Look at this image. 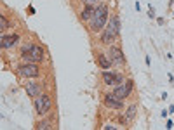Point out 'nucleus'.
Here are the masks:
<instances>
[{
	"label": "nucleus",
	"instance_id": "obj_1",
	"mask_svg": "<svg viewBox=\"0 0 174 130\" xmlns=\"http://www.w3.org/2000/svg\"><path fill=\"white\" fill-rule=\"evenodd\" d=\"M103 33H101V43L103 45H111L115 40L119 38V35H120V21H119V17L117 16H111V19H108L106 21V26L101 30Z\"/></svg>",
	"mask_w": 174,
	"mask_h": 130
},
{
	"label": "nucleus",
	"instance_id": "obj_2",
	"mask_svg": "<svg viewBox=\"0 0 174 130\" xmlns=\"http://www.w3.org/2000/svg\"><path fill=\"white\" fill-rule=\"evenodd\" d=\"M106 21H108V5L106 4H99V5H96V9H94L92 17L87 21V23H89V30H91L92 33H99V31L106 26Z\"/></svg>",
	"mask_w": 174,
	"mask_h": 130
},
{
	"label": "nucleus",
	"instance_id": "obj_3",
	"mask_svg": "<svg viewBox=\"0 0 174 130\" xmlns=\"http://www.w3.org/2000/svg\"><path fill=\"white\" fill-rule=\"evenodd\" d=\"M21 57L23 61L26 63H42L45 54H44V49L37 43H26L21 47Z\"/></svg>",
	"mask_w": 174,
	"mask_h": 130
},
{
	"label": "nucleus",
	"instance_id": "obj_4",
	"mask_svg": "<svg viewBox=\"0 0 174 130\" xmlns=\"http://www.w3.org/2000/svg\"><path fill=\"white\" fill-rule=\"evenodd\" d=\"M35 113L39 115V116H44V115H47L49 111H51V108H52V99L49 97V94H45V92H42L39 97H35Z\"/></svg>",
	"mask_w": 174,
	"mask_h": 130
},
{
	"label": "nucleus",
	"instance_id": "obj_5",
	"mask_svg": "<svg viewBox=\"0 0 174 130\" xmlns=\"http://www.w3.org/2000/svg\"><path fill=\"white\" fill-rule=\"evenodd\" d=\"M17 73L23 78H39L40 69H39L37 63H26V61H25L23 64L17 66Z\"/></svg>",
	"mask_w": 174,
	"mask_h": 130
},
{
	"label": "nucleus",
	"instance_id": "obj_6",
	"mask_svg": "<svg viewBox=\"0 0 174 130\" xmlns=\"http://www.w3.org/2000/svg\"><path fill=\"white\" fill-rule=\"evenodd\" d=\"M106 56H108V59L111 61V66H124L125 64V56H124V52H122L119 47H115V45H108Z\"/></svg>",
	"mask_w": 174,
	"mask_h": 130
},
{
	"label": "nucleus",
	"instance_id": "obj_7",
	"mask_svg": "<svg viewBox=\"0 0 174 130\" xmlns=\"http://www.w3.org/2000/svg\"><path fill=\"white\" fill-rule=\"evenodd\" d=\"M133 87H134L133 80H127L125 83L115 85V89H113V92H111V95H113V97H117V99H120V101H124L125 97H129V95H131Z\"/></svg>",
	"mask_w": 174,
	"mask_h": 130
},
{
	"label": "nucleus",
	"instance_id": "obj_8",
	"mask_svg": "<svg viewBox=\"0 0 174 130\" xmlns=\"http://www.w3.org/2000/svg\"><path fill=\"white\" fill-rule=\"evenodd\" d=\"M101 78H103V82H105L106 85H111V87H115V85H120L122 82L125 80V77H124L122 73H115V71H108V69H105V71H103V75H101Z\"/></svg>",
	"mask_w": 174,
	"mask_h": 130
},
{
	"label": "nucleus",
	"instance_id": "obj_9",
	"mask_svg": "<svg viewBox=\"0 0 174 130\" xmlns=\"http://www.w3.org/2000/svg\"><path fill=\"white\" fill-rule=\"evenodd\" d=\"M19 38L21 37L17 33H7V35L0 33V49H12L14 45H17Z\"/></svg>",
	"mask_w": 174,
	"mask_h": 130
},
{
	"label": "nucleus",
	"instance_id": "obj_10",
	"mask_svg": "<svg viewBox=\"0 0 174 130\" xmlns=\"http://www.w3.org/2000/svg\"><path fill=\"white\" fill-rule=\"evenodd\" d=\"M25 90H26V94L30 95V97H39L42 92H44V89H42V85L39 83V82H28L26 85H25Z\"/></svg>",
	"mask_w": 174,
	"mask_h": 130
},
{
	"label": "nucleus",
	"instance_id": "obj_11",
	"mask_svg": "<svg viewBox=\"0 0 174 130\" xmlns=\"http://www.w3.org/2000/svg\"><path fill=\"white\" fill-rule=\"evenodd\" d=\"M105 106L106 108H110V109H122V108H125V104H124V101H120V99H117V97H113L111 94H106L105 95Z\"/></svg>",
	"mask_w": 174,
	"mask_h": 130
},
{
	"label": "nucleus",
	"instance_id": "obj_12",
	"mask_svg": "<svg viewBox=\"0 0 174 130\" xmlns=\"http://www.w3.org/2000/svg\"><path fill=\"white\" fill-rule=\"evenodd\" d=\"M96 5H98V4H84V9H82V12H80V19L82 21H89V19L92 17Z\"/></svg>",
	"mask_w": 174,
	"mask_h": 130
},
{
	"label": "nucleus",
	"instance_id": "obj_13",
	"mask_svg": "<svg viewBox=\"0 0 174 130\" xmlns=\"http://www.w3.org/2000/svg\"><path fill=\"white\" fill-rule=\"evenodd\" d=\"M96 61H98V66H99V68H103V69H110V68H111V61L108 59L106 54H98Z\"/></svg>",
	"mask_w": 174,
	"mask_h": 130
},
{
	"label": "nucleus",
	"instance_id": "obj_14",
	"mask_svg": "<svg viewBox=\"0 0 174 130\" xmlns=\"http://www.w3.org/2000/svg\"><path fill=\"white\" fill-rule=\"evenodd\" d=\"M136 113H138V104H129L127 109H125V115H124L125 121H127V123L133 121L134 118H136Z\"/></svg>",
	"mask_w": 174,
	"mask_h": 130
},
{
	"label": "nucleus",
	"instance_id": "obj_15",
	"mask_svg": "<svg viewBox=\"0 0 174 130\" xmlns=\"http://www.w3.org/2000/svg\"><path fill=\"white\" fill-rule=\"evenodd\" d=\"M11 26H12V23H11V21H9V19L2 14V16H0V33H4V31H5L7 28H11Z\"/></svg>",
	"mask_w": 174,
	"mask_h": 130
},
{
	"label": "nucleus",
	"instance_id": "obj_16",
	"mask_svg": "<svg viewBox=\"0 0 174 130\" xmlns=\"http://www.w3.org/2000/svg\"><path fill=\"white\" fill-rule=\"evenodd\" d=\"M37 129L39 130H42V129H52V125L45 120V121H40V123H37Z\"/></svg>",
	"mask_w": 174,
	"mask_h": 130
},
{
	"label": "nucleus",
	"instance_id": "obj_17",
	"mask_svg": "<svg viewBox=\"0 0 174 130\" xmlns=\"http://www.w3.org/2000/svg\"><path fill=\"white\" fill-rule=\"evenodd\" d=\"M84 4H98V2H101V0H82Z\"/></svg>",
	"mask_w": 174,
	"mask_h": 130
},
{
	"label": "nucleus",
	"instance_id": "obj_18",
	"mask_svg": "<svg viewBox=\"0 0 174 130\" xmlns=\"http://www.w3.org/2000/svg\"><path fill=\"white\" fill-rule=\"evenodd\" d=\"M0 16H2V14H0Z\"/></svg>",
	"mask_w": 174,
	"mask_h": 130
}]
</instances>
